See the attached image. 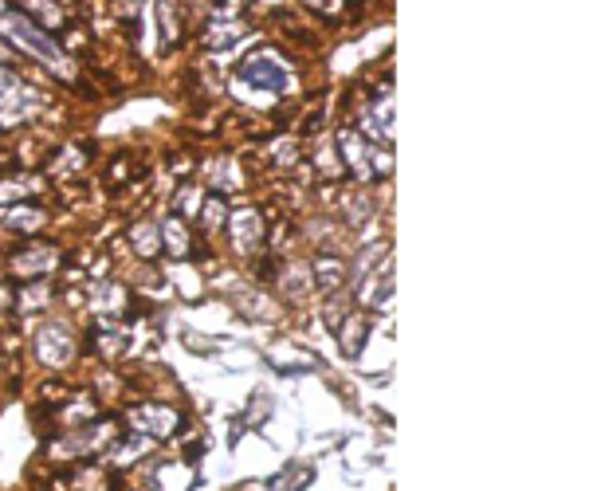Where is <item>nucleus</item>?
<instances>
[{"label": "nucleus", "instance_id": "6", "mask_svg": "<svg viewBox=\"0 0 589 491\" xmlns=\"http://www.w3.org/2000/svg\"><path fill=\"white\" fill-rule=\"evenodd\" d=\"M338 146H342V162L350 165L362 181H370L377 169L374 162H370V150H366V142H362V134L358 130H350V126H342L338 130Z\"/></svg>", "mask_w": 589, "mask_h": 491}, {"label": "nucleus", "instance_id": "9", "mask_svg": "<svg viewBox=\"0 0 589 491\" xmlns=\"http://www.w3.org/2000/svg\"><path fill=\"white\" fill-rule=\"evenodd\" d=\"M366 130L377 134L381 142L393 138V95H389V87L374 95V103H370V110H366Z\"/></svg>", "mask_w": 589, "mask_h": 491}, {"label": "nucleus", "instance_id": "8", "mask_svg": "<svg viewBox=\"0 0 589 491\" xmlns=\"http://www.w3.org/2000/svg\"><path fill=\"white\" fill-rule=\"evenodd\" d=\"M393 268L389 264H381L370 279H358V303L366 307V311H381L385 303H389V295H393Z\"/></svg>", "mask_w": 589, "mask_h": 491}, {"label": "nucleus", "instance_id": "17", "mask_svg": "<svg viewBox=\"0 0 589 491\" xmlns=\"http://www.w3.org/2000/svg\"><path fill=\"white\" fill-rule=\"evenodd\" d=\"M32 189H36V181H28V177H12V181L4 177V181H0V205H4V201H16V197H28Z\"/></svg>", "mask_w": 589, "mask_h": 491}, {"label": "nucleus", "instance_id": "20", "mask_svg": "<svg viewBox=\"0 0 589 491\" xmlns=\"http://www.w3.org/2000/svg\"><path fill=\"white\" fill-rule=\"evenodd\" d=\"M287 291H291L295 299L307 291V287H303V268H291V272H287Z\"/></svg>", "mask_w": 589, "mask_h": 491}, {"label": "nucleus", "instance_id": "13", "mask_svg": "<svg viewBox=\"0 0 589 491\" xmlns=\"http://www.w3.org/2000/svg\"><path fill=\"white\" fill-rule=\"evenodd\" d=\"M366 334H370V319H350V327L342 330V350L350 354V358H358L362 354V346H366Z\"/></svg>", "mask_w": 589, "mask_h": 491}, {"label": "nucleus", "instance_id": "15", "mask_svg": "<svg viewBox=\"0 0 589 491\" xmlns=\"http://www.w3.org/2000/svg\"><path fill=\"white\" fill-rule=\"evenodd\" d=\"M130 240L138 244L142 256H154V252H158V228H154V224H138V228H130Z\"/></svg>", "mask_w": 589, "mask_h": 491}, {"label": "nucleus", "instance_id": "4", "mask_svg": "<svg viewBox=\"0 0 589 491\" xmlns=\"http://www.w3.org/2000/svg\"><path fill=\"white\" fill-rule=\"evenodd\" d=\"M130 425H134L138 433H146V437L165 440L169 433L181 429V417H177L169 405H138V409L130 413Z\"/></svg>", "mask_w": 589, "mask_h": 491}, {"label": "nucleus", "instance_id": "3", "mask_svg": "<svg viewBox=\"0 0 589 491\" xmlns=\"http://www.w3.org/2000/svg\"><path fill=\"white\" fill-rule=\"evenodd\" d=\"M36 107V99H32V91L0 63V122H20L24 118V110Z\"/></svg>", "mask_w": 589, "mask_h": 491}, {"label": "nucleus", "instance_id": "5", "mask_svg": "<svg viewBox=\"0 0 589 491\" xmlns=\"http://www.w3.org/2000/svg\"><path fill=\"white\" fill-rule=\"evenodd\" d=\"M240 79L252 83V87H260V91H275V95H283V87H287V71H283L275 59H268V55H252V59H244Z\"/></svg>", "mask_w": 589, "mask_h": 491}, {"label": "nucleus", "instance_id": "21", "mask_svg": "<svg viewBox=\"0 0 589 491\" xmlns=\"http://www.w3.org/2000/svg\"><path fill=\"white\" fill-rule=\"evenodd\" d=\"M4 303H8V287L0 283V311H4Z\"/></svg>", "mask_w": 589, "mask_h": 491}, {"label": "nucleus", "instance_id": "12", "mask_svg": "<svg viewBox=\"0 0 589 491\" xmlns=\"http://www.w3.org/2000/svg\"><path fill=\"white\" fill-rule=\"evenodd\" d=\"M315 275H319L315 283H319L322 291L330 295V291H338V287H342V279H346V264H342V260H334V256H322L319 264H315Z\"/></svg>", "mask_w": 589, "mask_h": 491}, {"label": "nucleus", "instance_id": "18", "mask_svg": "<svg viewBox=\"0 0 589 491\" xmlns=\"http://www.w3.org/2000/svg\"><path fill=\"white\" fill-rule=\"evenodd\" d=\"M307 484H311V468H303L295 480H291V472H283V476L275 480V488H279V491H303Z\"/></svg>", "mask_w": 589, "mask_h": 491}, {"label": "nucleus", "instance_id": "19", "mask_svg": "<svg viewBox=\"0 0 589 491\" xmlns=\"http://www.w3.org/2000/svg\"><path fill=\"white\" fill-rule=\"evenodd\" d=\"M220 220H224V201L213 197V201H209V209H205V224L213 228V224H220Z\"/></svg>", "mask_w": 589, "mask_h": 491}, {"label": "nucleus", "instance_id": "14", "mask_svg": "<svg viewBox=\"0 0 589 491\" xmlns=\"http://www.w3.org/2000/svg\"><path fill=\"white\" fill-rule=\"evenodd\" d=\"M44 224V213L40 209H28V205H20V209H12L8 217H4V228H12V232H32V228H40Z\"/></svg>", "mask_w": 589, "mask_h": 491}, {"label": "nucleus", "instance_id": "11", "mask_svg": "<svg viewBox=\"0 0 589 491\" xmlns=\"http://www.w3.org/2000/svg\"><path fill=\"white\" fill-rule=\"evenodd\" d=\"M52 264H55L52 244H40L36 252H20V256H12V268H16V272H48Z\"/></svg>", "mask_w": 589, "mask_h": 491}, {"label": "nucleus", "instance_id": "1", "mask_svg": "<svg viewBox=\"0 0 589 491\" xmlns=\"http://www.w3.org/2000/svg\"><path fill=\"white\" fill-rule=\"evenodd\" d=\"M0 40H4V44H16L20 52L36 55L40 63H48L59 75H71V67H67V59L59 52V44H55L52 36H48L24 8H16L12 0H0Z\"/></svg>", "mask_w": 589, "mask_h": 491}, {"label": "nucleus", "instance_id": "2", "mask_svg": "<svg viewBox=\"0 0 589 491\" xmlns=\"http://www.w3.org/2000/svg\"><path fill=\"white\" fill-rule=\"evenodd\" d=\"M36 358L44 366H52V370H63L75 358V334L63 323H44L36 330Z\"/></svg>", "mask_w": 589, "mask_h": 491}, {"label": "nucleus", "instance_id": "10", "mask_svg": "<svg viewBox=\"0 0 589 491\" xmlns=\"http://www.w3.org/2000/svg\"><path fill=\"white\" fill-rule=\"evenodd\" d=\"M158 232H161V240H165V248H169V256H185V252H189V232H185V224L173 217V213L161 217Z\"/></svg>", "mask_w": 589, "mask_h": 491}, {"label": "nucleus", "instance_id": "22", "mask_svg": "<svg viewBox=\"0 0 589 491\" xmlns=\"http://www.w3.org/2000/svg\"><path fill=\"white\" fill-rule=\"evenodd\" d=\"M307 4H315V8H330V0H307Z\"/></svg>", "mask_w": 589, "mask_h": 491}, {"label": "nucleus", "instance_id": "7", "mask_svg": "<svg viewBox=\"0 0 589 491\" xmlns=\"http://www.w3.org/2000/svg\"><path fill=\"white\" fill-rule=\"evenodd\" d=\"M228 232H232L236 252H256L260 240H264V220H260L256 209H244V213H236V217L228 220Z\"/></svg>", "mask_w": 589, "mask_h": 491}, {"label": "nucleus", "instance_id": "16", "mask_svg": "<svg viewBox=\"0 0 589 491\" xmlns=\"http://www.w3.org/2000/svg\"><path fill=\"white\" fill-rule=\"evenodd\" d=\"M44 299H48V287L32 279V283L24 287V295H20V303H16V311H20V315H32V311H36V303L44 307Z\"/></svg>", "mask_w": 589, "mask_h": 491}]
</instances>
